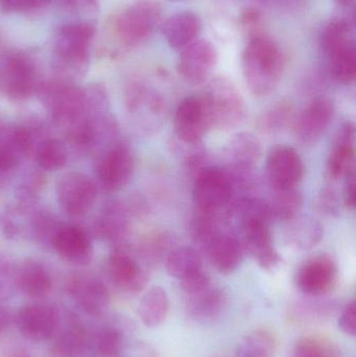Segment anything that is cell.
Returning <instances> with one entry per match:
<instances>
[{
	"instance_id": "6da1fadb",
	"label": "cell",
	"mask_w": 356,
	"mask_h": 357,
	"mask_svg": "<svg viewBox=\"0 0 356 357\" xmlns=\"http://www.w3.org/2000/svg\"><path fill=\"white\" fill-rule=\"evenodd\" d=\"M240 63L247 88L253 96H268L279 84L284 67V54L267 33L247 40Z\"/></svg>"
},
{
	"instance_id": "7a4b0ae2",
	"label": "cell",
	"mask_w": 356,
	"mask_h": 357,
	"mask_svg": "<svg viewBox=\"0 0 356 357\" xmlns=\"http://www.w3.org/2000/svg\"><path fill=\"white\" fill-rule=\"evenodd\" d=\"M163 10L158 0H133L117 10L109 23L110 37L119 54L148 41L162 23Z\"/></svg>"
},
{
	"instance_id": "3957f363",
	"label": "cell",
	"mask_w": 356,
	"mask_h": 357,
	"mask_svg": "<svg viewBox=\"0 0 356 357\" xmlns=\"http://www.w3.org/2000/svg\"><path fill=\"white\" fill-rule=\"evenodd\" d=\"M209 130L229 131L240 127L248 114L246 102L232 79L215 75L202 96Z\"/></svg>"
},
{
	"instance_id": "277c9868",
	"label": "cell",
	"mask_w": 356,
	"mask_h": 357,
	"mask_svg": "<svg viewBox=\"0 0 356 357\" xmlns=\"http://www.w3.org/2000/svg\"><path fill=\"white\" fill-rule=\"evenodd\" d=\"M37 94L50 119L64 132L91 117L85 92L75 84L58 79L41 82Z\"/></svg>"
},
{
	"instance_id": "5b68a950",
	"label": "cell",
	"mask_w": 356,
	"mask_h": 357,
	"mask_svg": "<svg viewBox=\"0 0 356 357\" xmlns=\"http://www.w3.org/2000/svg\"><path fill=\"white\" fill-rule=\"evenodd\" d=\"M125 106L136 126L148 133L160 129L167 116V104L162 92L140 79L127 86Z\"/></svg>"
},
{
	"instance_id": "8992f818",
	"label": "cell",
	"mask_w": 356,
	"mask_h": 357,
	"mask_svg": "<svg viewBox=\"0 0 356 357\" xmlns=\"http://www.w3.org/2000/svg\"><path fill=\"white\" fill-rule=\"evenodd\" d=\"M233 195L231 183L224 169L207 167L196 174L192 189L196 211L230 216Z\"/></svg>"
},
{
	"instance_id": "52a82bcc",
	"label": "cell",
	"mask_w": 356,
	"mask_h": 357,
	"mask_svg": "<svg viewBox=\"0 0 356 357\" xmlns=\"http://www.w3.org/2000/svg\"><path fill=\"white\" fill-rule=\"evenodd\" d=\"M39 73L36 61L24 52L6 54L0 64V86L3 93L15 102H22L37 93Z\"/></svg>"
},
{
	"instance_id": "ba28073f",
	"label": "cell",
	"mask_w": 356,
	"mask_h": 357,
	"mask_svg": "<svg viewBox=\"0 0 356 357\" xmlns=\"http://www.w3.org/2000/svg\"><path fill=\"white\" fill-rule=\"evenodd\" d=\"M91 45L77 38L56 33L50 60L56 79L72 84L81 81L89 71Z\"/></svg>"
},
{
	"instance_id": "9c48e42d",
	"label": "cell",
	"mask_w": 356,
	"mask_h": 357,
	"mask_svg": "<svg viewBox=\"0 0 356 357\" xmlns=\"http://www.w3.org/2000/svg\"><path fill=\"white\" fill-rule=\"evenodd\" d=\"M98 193L95 182L81 172L64 174L56 185L59 206L70 218H81L87 214L93 207Z\"/></svg>"
},
{
	"instance_id": "30bf717a",
	"label": "cell",
	"mask_w": 356,
	"mask_h": 357,
	"mask_svg": "<svg viewBox=\"0 0 356 357\" xmlns=\"http://www.w3.org/2000/svg\"><path fill=\"white\" fill-rule=\"evenodd\" d=\"M134 169L135 159L131 148L123 142H116L100 157L96 175L102 189L117 192L129 184Z\"/></svg>"
},
{
	"instance_id": "8fae6325",
	"label": "cell",
	"mask_w": 356,
	"mask_h": 357,
	"mask_svg": "<svg viewBox=\"0 0 356 357\" xmlns=\"http://www.w3.org/2000/svg\"><path fill=\"white\" fill-rule=\"evenodd\" d=\"M242 248L263 270H274L281 257L274 245L269 222L261 218H248L238 222Z\"/></svg>"
},
{
	"instance_id": "7c38bea8",
	"label": "cell",
	"mask_w": 356,
	"mask_h": 357,
	"mask_svg": "<svg viewBox=\"0 0 356 357\" xmlns=\"http://www.w3.org/2000/svg\"><path fill=\"white\" fill-rule=\"evenodd\" d=\"M217 60L215 46L208 40L198 39L180 50L178 73L188 83H204L215 70Z\"/></svg>"
},
{
	"instance_id": "4fadbf2b",
	"label": "cell",
	"mask_w": 356,
	"mask_h": 357,
	"mask_svg": "<svg viewBox=\"0 0 356 357\" xmlns=\"http://www.w3.org/2000/svg\"><path fill=\"white\" fill-rule=\"evenodd\" d=\"M61 312L48 304H29L14 314V324L23 337L35 342L52 340L58 328Z\"/></svg>"
},
{
	"instance_id": "5bb4252c",
	"label": "cell",
	"mask_w": 356,
	"mask_h": 357,
	"mask_svg": "<svg viewBox=\"0 0 356 357\" xmlns=\"http://www.w3.org/2000/svg\"><path fill=\"white\" fill-rule=\"evenodd\" d=\"M334 115V106L330 100H313L300 112L296 113L292 125L295 136L302 144H315L330 127Z\"/></svg>"
},
{
	"instance_id": "9a60e30c",
	"label": "cell",
	"mask_w": 356,
	"mask_h": 357,
	"mask_svg": "<svg viewBox=\"0 0 356 357\" xmlns=\"http://www.w3.org/2000/svg\"><path fill=\"white\" fill-rule=\"evenodd\" d=\"M267 178L273 189L295 188L303 177L302 159L296 150L286 146L272 149L267 159Z\"/></svg>"
},
{
	"instance_id": "2e32d148",
	"label": "cell",
	"mask_w": 356,
	"mask_h": 357,
	"mask_svg": "<svg viewBox=\"0 0 356 357\" xmlns=\"http://www.w3.org/2000/svg\"><path fill=\"white\" fill-rule=\"evenodd\" d=\"M37 126H18L0 129V175L15 171L22 159L33 150Z\"/></svg>"
},
{
	"instance_id": "e0dca14e",
	"label": "cell",
	"mask_w": 356,
	"mask_h": 357,
	"mask_svg": "<svg viewBox=\"0 0 356 357\" xmlns=\"http://www.w3.org/2000/svg\"><path fill=\"white\" fill-rule=\"evenodd\" d=\"M173 128L178 140L185 144H198L209 130L206 111L201 96L184 98L176 110Z\"/></svg>"
},
{
	"instance_id": "ac0fdd59",
	"label": "cell",
	"mask_w": 356,
	"mask_h": 357,
	"mask_svg": "<svg viewBox=\"0 0 356 357\" xmlns=\"http://www.w3.org/2000/svg\"><path fill=\"white\" fill-rule=\"evenodd\" d=\"M107 270L112 282L132 295L144 289L150 278L148 268L123 250L111 254L107 261Z\"/></svg>"
},
{
	"instance_id": "d6986e66",
	"label": "cell",
	"mask_w": 356,
	"mask_h": 357,
	"mask_svg": "<svg viewBox=\"0 0 356 357\" xmlns=\"http://www.w3.org/2000/svg\"><path fill=\"white\" fill-rule=\"evenodd\" d=\"M336 280V262L328 255L316 256L307 260L296 275L298 289L311 297L330 291Z\"/></svg>"
},
{
	"instance_id": "ffe728a7",
	"label": "cell",
	"mask_w": 356,
	"mask_h": 357,
	"mask_svg": "<svg viewBox=\"0 0 356 357\" xmlns=\"http://www.w3.org/2000/svg\"><path fill=\"white\" fill-rule=\"evenodd\" d=\"M68 291L77 305L90 316H100L110 303L107 285L89 275H77L71 278Z\"/></svg>"
},
{
	"instance_id": "44dd1931",
	"label": "cell",
	"mask_w": 356,
	"mask_h": 357,
	"mask_svg": "<svg viewBox=\"0 0 356 357\" xmlns=\"http://www.w3.org/2000/svg\"><path fill=\"white\" fill-rule=\"evenodd\" d=\"M52 352L58 357H84L89 349V337L81 321L73 314H65L52 335Z\"/></svg>"
},
{
	"instance_id": "7402d4cb",
	"label": "cell",
	"mask_w": 356,
	"mask_h": 357,
	"mask_svg": "<svg viewBox=\"0 0 356 357\" xmlns=\"http://www.w3.org/2000/svg\"><path fill=\"white\" fill-rule=\"evenodd\" d=\"M202 27L199 15L190 10L176 13L160 25L161 33L169 47L179 52L200 39Z\"/></svg>"
},
{
	"instance_id": "603a6c76",
	"label": "cell",
	"mask_w": 356,
	"mask_h": 357,
	"mask_svg": "<svg viewBox=\"0 0 356 357\" xmlns=\"http://www.w3.org/2000/svg\"><path fill=\"white\" fill-rule=\"evenodd\" d=\"M212 266L222 274L234 272L244 259V248L235 234L224 229L205 250Z\"/></svg>"
},
{
	"instance_id": "cb8c5ba5",
	"label": "cell",
	"mask_w": 356,
	"mask_h": 357,
	"mask_svg": "<svg viewBox=\"0 0 356 357\" xmlns=\"http://www.w3.org/2000/svg\"><path fill=\"white\" fill-rule=\"evenodd\" d=\"M52 245L63 259L77 266L89 264L93 256L89 237L77 227H63L54 236Z\"/></svg>"
},
{
	"instance_id": "d4e9b609",
	"label": "cell",
	"mask_w": 356,
	"mask_h": 357,
	"mask_svg": "<svg viewBox=\"0 0 356 357\" xmlns=\"http://www.w3.org/2000/svg\"><path fill=\"white\" fill-rule=\"evenodd\" d=\"M227 169H254L263 157L261 140L251 132L234 134L225 150Z\"/></svg>"
},
{
	"instance_id": "484cf974",
	"label": "cell",
	"mask_w": 356,
	"mask_h": 357,
	"mask_svg": "<svg viewBox=\"0 0 356 357\" xmlns=\"http://www.w3.org/2000/svg\"><path fill=\"white\" fill-rule=\"evenodd\" d=\"M355 128L353 123H345L336 132L334 146L328 158L327 169L334 180L344 177L355 167Z\"/></svg>"
},
{
	"instance_id": "4316f807",
	"label": "cell",
	"mask_w": 356,
	"mask_h": 357,
	"mask_svg": "<svg viewBox=\"0 0 356 357\" xmlns=\"http://www.w3.org/2000/svg\"><path fill=\"white\" fill-rule=\"evenodd\" d=\"M226 303L225 293L211 284L204 291L188 296V314L199 323L213 322L223 314Z\"/></svg>"
},
{
	"instance_id": "83f0119b",
	"label": "cell",
	"mask_w": 356,
	"mask_h": 357,
	"mask_svg": "<svg viewBox=\"0 0 356 357\" xmlns=\"http://www.w3.org/2000/svg\"><path fill=\"white\" fill-rule=\"evenodd\" d=\"M18 291L31 298H43L52 289V279L43 264L27 259L18 266L17 271Z\"/></svg>"
},
{
	"instance_id": "f1b7e54d",
	"label": "cell",
	"mask_w": 356,
	"mask_h": 357,
	"mask_svg": "<svg viewBox=\"0 0 356 357\" xmlns=\"http://www.w3.org/2000/svg\"><path fill=\"white\" fill-rule=\"evenodd\" d=\"M286 229V239L288 245L297 250H311L324 236L321 222L311 215H297L288 220Z\"/></svg>"
},
{
	"instance_id": "f546056e",
	"label": "cell",
	"mask_w": 356,
	"mask_h": 357,
	"mask_svg": "<svg viewBox=\"0 0 356 357\" xmlns=\"http://www.w3.org/2000/svg\"><path fill=\"white\" fill-rule=\"evenodd\" d=\"M355 43L353 24L344 17H334L322 26L319 33V47L323 56Z\"/></svg>"
},
{
	"instance_id": "4dcf8cb0",
	"label": "cell",
	"mask_w": 356,
	"mask_h": 357,
	"mask_svg": "<svg viewBox=\"0 0 356 357\" xmlns=\"http://www.w3.org/2000/svg\"><path fill=\"white\" fill-rule=\"evenodd\" d=\"M294 104L288 100L272 102L259 114L256 127L263 134H275L292 127L296 116Z\"/></svg>"
},
{
	"instance_id": "1f68e13d",
	"label": "cell",
	"mask_w": 356,
	"mask_h": 357,
	"mask_svg": "<svg viewBox=\"0 0 356 357\" xmlns=\"http://www.w3.org/2000/svg\"><path fill=\"white\" fill-rule=\"evenodd\" d=\"M169 310V298L161 287H153L140 300L138 314L140 320L148 328L160 326Z\"/></svg>"
},
{
	"instance_id": "d6a6232c",
	"label": "cell",
	"mask_w": 356,
	"mask_h": 357,
	"mask_svg": "<svg viewBox=\"0 0 356 357\" xmlns=\"http://www.w3.org/2000/svg\"><path fill=\"white\" fill-rule=\"evenodd\" d=\"M165 266L169 276L181 281L203 270L202 258L194 248H176L167 254Z\"/></svg>"
},
{
	"instance_id": "836d02e7",
	"label": "cell",
	"mask_w": 356,
	"mask_h": 357,
	"mask_svg": "<svg viewBox=\"0 0 356 357\" xmlns=\"http://www.w3.org/2000/svg\"><path fill=\"white\" fill-rule=\"evenodd\" d=\"M326 68L330 77L338 83L348 85L355 81L356 48L355 43L341 48L328 56H323Z\"/></svg>"
},
{
	"instance_id": "e575fe53",
	"label": "cell",
	"mask_w": 356,
	"mask_h": 357,
	"mask_svg": "<svg viewBox=\"0 0 356 357\" xmlns=\"http://www.w3.org/2000/svg\"><path fill=\"white\" fill-rule=\"evenodd\" d=\"M267 203L272 220L288 222L298 215L302 208L303 197L296 188L274 189Z\"/></svg>"
},
{
	"instance_id": "d590c367",
	"label": "cell",
	"mask_w": 356,
	"mask_h": 357,
	"mask_svg": "<svg viewBox=\"0 0 356 357\" xmlns=\"http://www.w3.org/2000/svg\"><path fill=\"white\" fill-rule=\"evenodd\" d=\"M36 161L43 171L62 169L68 162L66 146L56 138H44L35 149Z\"/></svg>"
},
{
	"instance_id": "8d00e7d4",
	"label": "cell",
	"mask_w": 356,
	"mask_h": 357,
	"mask_svg": "<svg viewBox=\"0 0 356 357\" xmlns=\"http://www.w3.org/2000/svg\"><path fill=\"white\" fill-rule=\"evenodd\" d=\"M125 331L117 323H109L98 331L94 349L98 357H121L125 348Z\"/></svg>"
},
{
	"instance_id": "74e56055",
	"label": "cell",
	"mask_w": 356,
	"mask_h": 357,
	"mask_svg": "<svg viewBox=\"0 0 356 357\" xmlns=\"http://www.w3.org/2000/svg\"><path fill=\"white\" fill-rule=\"evenodd\" d=\"M275 350L273 335L263 329H257L240 341L234 357H274Z\"/></svg>"
},
{
	"instance_id": "f35d334b",
	"label": "cell",
	"mask_w": 356,
	"mask_h": 357,
	"mask_svg": "<svg viewBox=\"0 0 356 357\" xmlns=\"http://www.w3.org/2000/svg\"><path fill=\"white\" fill-rule=\"evenodd\" d=\"M291 357H339V352L330 342L322 337H307L295 345Z\"/></svg>"
},
{
	"instance_id": "ab89813d",
	"label": "cell",
	"mask_w": 356,
	"mask_h": 357,
	"mask_svg": "<svg viewBox=\"0 0 356 357\" xmlns=\"http://www.w3.org/2000/svg\"><path fill=\"white\" fill-rule=\"evenodd\" d=\"M171 245V236L167 233H155L141 243L139 252L146 261L154 262L169 254Z\"/></svg>"
},
{
	"instance_id": "60d3db41",
	"label": "cell",
	"mask_w": 356,
	"mask_h": 357,
	"mask_svg": "<svg viewBox=\"0 0 356 357\" xmlns=\"http://www.w3.org/2000/svg\"><path fill=\"white\" fill-rule=\"evenodd\" d=\"M17 271L18 266H15L8 258L0 257V304L10 299L18 291Z\"/></svg>"
},
{
	"instance_id": "b9f144b4",
	"label": "cell",
	"mask_w": 356,
	"mask_h": 357,
	"mask_svg": "<svg viewBox=\"0 0 356 357\" xmlns=\"http://www.w3.org/2000/svg\"><path fill=\"white\" fill-rule=\"evenodd\" d=\"M73 16L77 17V22L98 23L100 6L96 0H63Z\"/></svg>"
},
{
	"instance_id": "7bdbcfd3",
	"label": "cell",
	"mask_w": 356,
	"mask_h": 357,
	"mask_svg": "<svg viewBox=\"0 0 356 357\" xmlns=\"http://www.w3.org/2000/svg\"><path fill=\"white\" fill-rule=\"evenodd\" d=\"M52 0H0V12L3 14H21L45 8Z\"/></svg>"
},
{
	"instance_id": "ee69618b",
	"label": "cell",
	"mask_w": 356,
	"mask_h": 357,
	"mask_svg": "<svg viewBox=\"0 0 356 357\" xmlns=\"http://www.w3.org/2000/svg\"><path fill=\"white\" fill-rule=\"evenodd\" d=\"M180 282H181L182 289L187 296L204 291L205 289L212 284L210 276L203 270L194 273L192 276L183 279Z\"/></svg>"
},
{
	"instance_id": "f6af8a7d",
	"label": "cell",
	"mask_w": 356,
	"mask_h": 357,
	"mask_svg": "<svg viewBox=\"0 0 356 357\" xmlns=\"http://www.w3.org/2000/svg\"><path fill=\"white\" fill-rule=\"evenodd\" d=\"M339 327L349 337L356 335V303L355 300L349 302L339 319Z\"/></svg>"
},
{
	"instance_id": "bcb514c9",
	"label": "cell",
	"mask_w": 356,
	"mask_h": 357,
	"mask_svg": "<svg viewBox=\"0 0 356 357\" xmlns=\"http://www.w3.org/2000/svg\"><path fill=\"white\" fill-rule=\"evenodd\" d=\"M320 206L325 213L334 214L338 212L339 199L338 193L334 188L326 187L322 191L321 199H320Z\"/></svg>"
},
{
	"instance_id": "7dc6e473",
	"label": "cell",
	"mask_w": 356,
	"mask_h": 357,
	"mask_svg": "<svg viewBox=\"0 0 356 357\" xmlns=\"http://www.w3.org/2000/svg\"><path fill=\"white\" fill-rule=\"evenodd\" d=\"M346 183L344 188L345 204L349 209L355 208V167H353L349 169L348 173L345 175Z\"/></svg>"
},
{
	"instance_id": "c3c4849f",
	"label": "cell",
	"mask_w": 356,
	"mask_h": 357,
	"mask_svg": "<svg viewBox=\"0 0 356 357\" xmlns=\"http://www.w3.org/2000/svg\"><path fill=\"white\" fill-rule=\"evenodd\" d=\"M14 323V314L6 306L0 304V335Z\"/></svg>"
},
{
	"instance_id": "681fc988",
	"label": "cell",
	"mask_w": 356,
	"mask_h": 357,
	"mask_svg": "<svg viewBox=\"0 0 356 357\" xmlns=\"http://www.w3.org/2000/svg\"><path fill=\"white\" fill-rule=\"evenodd\" d=\"M259 1L263 4L277 3L284 8H298L304 6L307 0H259Z\"/></svg>"
},
{
	"instance_id": "f907efd6",
	"label": "cell",
	"mask_w": 356,
	"mask_h": 357,
	"mask_svg": "<svg viewBox=\"0 0 356 357\" xmlns=\"http://www.w3.org/2000/svg\"><path fill=\"white\" fill-rule=\"evenodd\" d=\"M336 3L340 4V6H350L353 3V0H334Z\"/></svg>"
},
{
	"instance_id": "816d5d0a",
	"label": "cell",
	"mask_w": 356,
	"mask_h": 357,
	"mask_svg": "<svg viewBox=\"0 0 356 357\" xmlns=\"http://www.w3.org/2000/svg\"><path fill=\"white\" fill-rule=\"evenodd\" d=\"M167 1H171V2H180V1H185V0H167Z\"/></svg>"
},
{
	"instance_id": "f5cc1de1",
	"label": "cell",
	"mask_w": 356,
	"mask_h": 357,
	"mask_svg": "<svg viewBox=\"0 0 356 357\" xmlns=\"http://www.w3.org/2000/svg\"><path fill=\"white\" fill-rule=\"evenodd\" d=\"M61 1H63V0H61Z\"/></svg>"
}]
</instances>
